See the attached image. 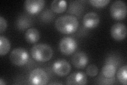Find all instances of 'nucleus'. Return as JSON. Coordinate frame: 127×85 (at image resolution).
<instances>
[{
	"mask_svg": "<svg viewBox=\"0 0 127 85\" xmlns=\"http://www.w3.org/2000/svg\"><path fill=\"white\" fill-rule=\"evenodd\" d=\"M79 22L76 17L71 15H62L55 21V27L58 31L63 34L73 33L77 30Z\"/></svg>",
	"mask_w": 127,
	"mask_h": 85,
	"instance_id": "nucleus-1",
	"label": "nucleus"
},
{
	"mask_svg": "<svg viewBox=\"0 0 127 85\" xmlns=\"http://www.w3.org/2000/svg\"><path fill=\"white\" fill-rule=\"evenodd\" d=\"M32 58L38 62H45L49 61L53 56V50L46 44H35L31 49Z\"/></svg>",
	"mask_w": 127,
	"mask_h": 85,
	"instance_id": "nucleus-2",
	"label": "nucleus"
},
{
	"mask_svg": "<svg viewBox=\"0 0 127 85\" xmlns=\"http://www.w3.org/2000/svg\"><path fill=\"white\" fill-rule=\"evenodd\" d=\"M29 54L27 51L23 48H16L11 52L10 59L12 63L17 66H22L28 61Z\"/></svg>",
	"mask_w": 127,
	"mask_h": 85,
	"instance_id": "nucleus-3",
	"label": "nucleus"
},
{
	"mask_svg": "<svg viewBox=\"0 0 127 85\" xmlns=\"http://www.w3.org/2000/svg\"><path fill=\"white\" fill-rule=\"evenodd\" d=\"M110 13L112 17L117 20L124 19L127 13V7L125 2L118 0L113 2L110 6Z\"/></svg>",
	"mask_w": 127,
	"mask_h": 85,
	"instance_id": "nucleus-4",
	"label": "nucleus"
},
{
	"mask_svg": "<svg viewBox=\"0 0 127 85\" xmlns=\"http://www.w3.org/2000/svg\"><path fill=\"white\" fill-rule=\"evenodd\" d=\"M29 81L32 85H43L47 84L48 77L44 70L41 69L37 68L30 72Z\"/></svg>",
	"mask_w": 127,
	"mask_h": 85,
	"instance_id": "nucleus-5",
	"label": "nucleus"
},
{
	"mask_svg": "<svg viewBox=\"0 0 127 85\" xmlns=\"http://www.w3.org/2000/svg\"><path fill=\"white\" fill-rule=\"evenodd\" d=\"M77 42L71 37H63L59 43V48L63 54L66 55H70L76 50Z\"/></svg>",
	"mask_w": 127,
	"mask_h": 85,
	"instance_id": "nucleus-6",
	"label": "nucleus"
},
{
	"mask_svg": "<svg viewBox=\"0 0 127 85\" xmlns=\"http://www.w3.org/2000/svg\"><path fill=\"white\" fill-rule=\"evenodd\" d=\"M44 0H27L24 2V7L26 10L31 14H37L44 7Z\"/></svg>",
	"mask_w": 127,
	"mask_h": 85,
	"instance_id": "nucleus-7",
	"label": "nucleus"
},
{
	"mask_svg": "<svg viewBox=\"0 0 127 85\" xmlns=\"http://www.w3.org/2000/svg\"><path fill=\"white\" fill-rule=\"evenodd\" d=\"M53 70L58 76H65L69 74L71 70V66L65 60H59L54 62Z\"/></svg>",
	"mask_w": 127,
	"mask_h": 85,
	"instance_id": "nucleus-8",
	"label": "nucleus"
},
{
	"mask_svg": "<svg viewBox=\"0 0 127 85\" xmlns=\"http://www.w3.org/2000/svg\"><path fill=\"white\" fill-rule=\"evenodd\" d=\"M87 82V77L82 72H74L66 79V84L69 85H86Z\"/></svg>",
	"mask_w": 127,
	"mask_h": 85,
	"instance_id": "nucleus-9",
	"label": "nucleus"
},
{
	"mask_svg": "<svg viewBox=\"0 0 127 85\" xmlns=\"http://www.w3.org/2000/svg\"><path fill=\"white\" fill-rule=\"evenodd\" d=\"M111 34L114 39L122 40L126 37L127 28L124 24L117 23L111 27Z\"/></svg>",
	"mask_w": 127,
	"mask_h": 85,
	"instance_id": "nucleus-10",
	"label": "nucleus"
},
{
	"mask_svg": "<svg viewBox=\"0 0 127 85\" xmlns=\"http://www.w3.org/2000/svg\"><path fill=\"white\" fill-rule=\"evenodd\" d=\"M89 59L84 52H77L75 54L71 60L73 65L77 69L84 68L88 63Z\"/></svg>",
	"mask_w": 127,
	"mask_h": 85,
	"instance_id": "nucleus-11",
	"label": "nucleus"
},
{
	"mask_svg": "<svg viewBox=\"0 0 127 85\" xmlns=\"http://www.w3.org/2000/svg\"><path fill=\"white\" fill-rule=\"evenodd\" d=\"M84 26L88 28H94L96 27L100 23V18L97 14L90 12L86 13L83 19Z\"/></svg>",
	"mask_w": 127,
	"mask_h": 85,
	"instance_id": "nucleus-12",
	"label": "nucleus"
},
{
	"mask_svg": "<svg viewBox=\"0 0 127 85\" xmlns=\"http://www.w3.org/2000/svg\"><path fill=\"white\" fill-rule=\"evenodd\" d=\"M32 22V21L30 17L26 14H22L19 17L16 21V26L19 30H24L30 27Z\"/></svg>",
	"mask_w": 127,
	"mask_h": 85,
	"instance_id": "nucleus-13",
	"label": "nucleus"
},
{
	"mask_svg": "<svg viewBox=\"0 0 127 85\" xmlns=\"http://www.w3.org/2000/svg\"><path fill=\"white\" fill-rule=\"evenodd\" d=\"M25 37L27 42L30 44H34L39 40L40 33L36 28H31L26 31Z\"/></svg>",
	"mask_w": 127,
	"mask_h": 85,
	"instance_id": "nucleus-14",
	"label": "nucleus"
},
{
	"mask_svg": "<svg viewBox=\"0 0 127 85\" xmlns=\"http://www.w3.org/2000/svg\"><path fill=\"white\" fill-rule=\"evenodd\" d=\"M67 8V2L66 1L54 0L51 4V9L53 12L57 13H62Z\"/></svg>",
	"mask_w": 127,
	"mask_h": 85,
	"instance_id": "nucleus-15",
	"label": "nucleus"
},
{
	"mask_svg": "<svg viewBox=\"0 0 127 85\" xmlns=\"http://www.w3.org/2000/svg\"><path fill=\"white\" fill-rule=\"evenodd\" d=\"M11 48V44L6 37L4 36H0V55L3 56L9 52Z\"/></svg>",
	"mask_w": 127,
	"mask_h": 85,
	"instance_id": "nucleus-16",
	"label": "nucleus"
},
{
	"mask_svg": "<svg viewBox=\"0 0 127 85\" xmlns=\"http://www.w3.org/2000/svg\"><path fill=\"white\" fill-rule=\"evenodd\" d=\"M116 67L113 64H106L102 68V74L106 78H112L116 72Z\"/></svg>",
	"mask_w": 127,
	"mask_h": 85,
	"instance_id": "nucleus-17",
	"label": "nucleus"
},
{
	"mask_svg": "<svg viewBox=\"0 0 127 85\" xmlns=\"http://www.w3.org/2000/svg\"><path fill=\"white\" fill-rule=\"evenodd\" d=\"M127 66L125 65L119 69L117 72V78L121 84L126 85L127 84Z\"/></svg>",
	"mask_w": 127,
	"mask_h": 85,
	"instance_id": "nucleus-18",
	"label": "nucleus"
},
{
	"mask_svg": "<svg viewBox=\"0 0 127 85\" xmlns=\"http://www.w3.org/2000/svg\"><path fill=\"white\" fill-rule=\"evenodd\" d=\"M54 14L52 11L47 9L44 11L40 15V18L43 22H50L54 18Z\"/></svg>",
	"mask_w": 127,
	"mask_h": 85,
	"instance_id": "nucleus-19",
	"label": "nucleus"
},
{
	"mask_svg": "<svg viewBox=\"0 0 127 85\" xmlns=\"http://www.w3.org/2000/svg\"><path fill=\"white\" fill-rule=\"evenodd\" d=\"M98 72V68L94 64H90L86 68V72L87 75L91 77H94L96 76Z\"/></svg>",
	"mask_w": 127,
	"mask_h": 85,
	"instance_id": "nucleus-20",
	"label": "nucleus"
},
{
	"mask_svg": "<svg viewBox=\"0 0 127 85\" xmlns=\"http://www.w3.org/2000/svg\"><path fill=\"white\" fill-rule=\"evenodd\" d=\"M90 2L94 6L102 7L108 4L110 0H90Z\"/></svg>",
	"mask_w": 127,
	"mask_h": 85,
	"instance_id": "nucleus-21",
	"label": "nucleus"
},
{
	"mask_svg": "<svg viewBox=\"0 0 127 85\" xmlns=\"http://www.w3.org/2000/svg\"><path fill=\"white\" fill-rule=\"evenodd\" d=\"M78 4H78L77 3H75V2H73V4H70L69 7L75 8V9L69 11L70 13H71V14L73 13V14H76L78 12H81V9H79V8H82V6H81V5L79 6Z\"/></svg>",
	"mask_w": 127,
	"mask_h": 85,
	"instance_id": "nucleus-22",
	"label": "nucleus"
},
{
	"mask_svg": "<svg viewBox=\"0 0 127 85\" xmlns=\"http://www.w3.org/2000/svg\"><path fill=\"white\" fill-rule=\"evenodd\" d=\"M7 28V22L6 20L2 16L0 17V33L1 34Z\"/></svg>",
	"mask_w": 127,
	"mask_h": 85,
	"instance_id": "nucleus-23",
	"label": "nucleus"
},
{
	"mask_svg": "<svg viewBox=\"0 0 127 85\" xmlns=\"http://www.w3.org/2000/svg\"><path fill=\"white\" fill-rule=\"evenodd\" d=\"M5 84H6V83L4 82V80H3V79H2V78L0 79V85H4Z\"/></svg>",
	"mask_w": 127,
	"mask_h": 85,
	"instance_id": "nucleus-24",
	"label": "nucleus"
},
{
	"mask_svg": "<svg viewBox=\"0 0 127 85\" xmlns=\"http://www.w3.org/2000/svg\"><path fill=\"white\" fill-rule=\"evenodd\" d=\"M49 85H62V84H61V83H50V84H49Z\"/></svg>",
	"mask_w": 127,
	"mask_h": 85,
	"instance_id": "nucleus-25",
	"label": "nucleus"
}]
</instances>
